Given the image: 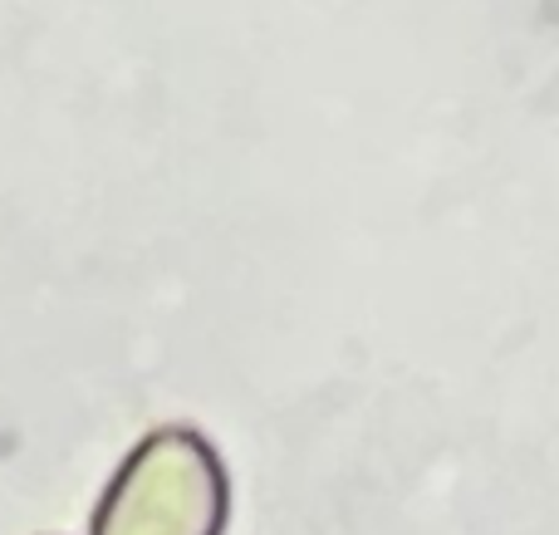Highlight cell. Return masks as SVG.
<instances>
[{
	"instance_id": "cell-1",
	"label": "cell",
	"mask_w": 559,
	"mask_h": 535,
	"mask_svg": "<svg viewBox=\"0 0 559 535\" xmlns=\"http://www.w3.org/2000/svg\"><path fill=\"white\" fill-rule=\"evenodd\" d=\"M231 482L192 428H157L128 452L98 501L88 535H222Z\"/></svg>"
}]
</instances>
